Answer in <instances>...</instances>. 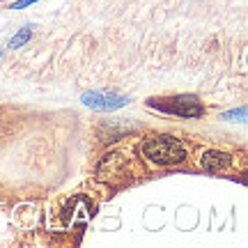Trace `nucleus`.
Here are the masks:
<instances>
[{
	"label": "nucleus",
	"mask_w": 248,
	"mask_h": 248,
	"mask_svg": "<svg viewBox=\"0 0 248 248\" xmlns=\"http://www.w3.org/2000/svg\"><path fill=\"white\" fill-rule=\"evenodd\" d=\"M228 163H230V156H228V154H221V152H207L202 156V168L209 170V172L225 170Z\"/></svg>",
	"instance_id": "4"
},
{
	"label": "nucleus",
	"mask_w": 248,
	"mask_h": 248,
	"mask_svg": "<svg viewBox=\"0 0 248 248\" xmlns=\"http://www.w3.org/2000/svg\"><path fill=\"white\" fill-rule=\"evenodd\" d=\"M166 110H172V113H177V115H184V117H198L202 113V108L200 104L191 97H184V99H172V104L166 106Z\"/></svg>",
	"instance_id": "3"
},
{
	"label": "nucleus",
	"mask_w": 248,
	"mask_h": 248,
	"mask_svg": "<svg viewBox=\"0 0 248 248\" xmlns=\"http://www.w3.org/2000/svg\"><path fill=\"white\" fill-rule=\"evenodd\" d=\"M142 154L156 166H175L186 159L184 145L170 136H159V138L147 140L142 145Z\"/></svg>",
	"instance_id": "1"
},
{
	"label": "nucleus",
	"mask_w": 248,
	"mask_h": 248,
	"mask_svg": "<svg viewBox=\"0 0 248 248\" xmlns=\"http://www.w3.org/2000/svg\"><path fill=\"white\" fill-rule=\"evenodd\" d=\"M28 39H30V30H23V32H18V35L12 39V48H16V46L26 44Z\"/></svg>",
	"instance_id": "5"
},
{
	"label": "nucleus",
	"mask_w": 248,
	"mask_h": 248,
	"mask_svg": "<svg viewBox=\"0 0 248 248\" xmlns=\"http://www.w3.org/2000/svg\"><path fill=\"white\" fill-rule=\"evenodd\" d=\"M30 2H35V0H21V2H16V5H14V9H21V7H26V5H30Z\"/></svg>",
	"instance_id": "6"
},
{
	"label": "nucleus",
	"mask_w": 248,
	"mask_h": 248,
	"mask_svg": "<svg viewBox=\"0 0 248 248\" xmlns=\"http://www.w3.org/2000/svg\"><path fill=\"white\" fill-rule=\"evenodd\" d=\"M83 104H88L92 108H101V110H113L126 104V99L120 94H106V92H90L83 94Z\"/></svg>",
	"instance_id": "2"
}]
</instances>
